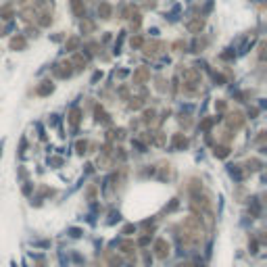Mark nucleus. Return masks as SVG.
Returning a JSON list of instances; mask_svg holds the SVG:
<instances>
[{
  "mask_svg": "<svg viewBox=\"0 0 267 267\" xmlns=\"http://www.w3.org/2000/svg\"><path fill=\"white\" fill-rule=\"evenodd\" d=\"M155 253H157L159 259H165L167 253H169V244H167L165 240H157V242H155Z\"/></svg>",
  "mask_w": 267,
  "mask_h": 267,
  "instance_id": "obj_1",
  "label": "nucleus"
},
{
  "mask_svg": "<svg viewBox=\"0 0 267 267\" xmlns=\"http://www.w3.org/2000/svg\"><path fill=\"white\" fill-rule=\"evenodd\" d=\"M230 125H232V127H240V125H242V115H240V113H234V115L230 117Z\"/></svg>",
  "mask_w": 267,
  "mask_h": 267,
  "instance_id": "obj_2",
  "label": "nucleus"
},
{
  "mask_svg": "<svg viewBox=\"0 0 267 267\" xmlns=\"http://www.w3.org/2000/svg\"><path fill=\"white\" fill-rule=\"evenodd\" d=\"M69 123L73 125V127L79 123V109H73V111H71V115H69Z\"/></svg>",
  "mask_w": 267,
  "mask_h": 267,
  "instance_id": "obj_3",
  "label": "nucleus"
},
{
  "mask_svg": "<svg viewBox=\"0 0 267 267\" xmlns=\"http://www.w3.org/2000/svg\"><path fill=\"white\" fill-rule=\"evenodd\" d=\"M48 92H52V84L44 82V86H40V88H38V94H48Z\"/></svg>",
  "mask_w": 267,
  "mask_h": 267,
  "instance_id": "obj_4",
  "label": "nucleus"
},
{
  "mask_svg": "<svg viewBox=\"0 0 267 267\" xmlns=\"http://www.w3.org/2000/svg\"><path fill=\"white\" fill-rule=\"evenodd\" d=\"M148 77V71L146 69H140L138 73H136V82H142V79H146Z\"/></svg>",
  "mask_w": 267,
  "mask_h": 267,
  "instance_id": "obj_5",
  "label": "nucleus"
},
{
  "mask_svg": "<svg viewBox=\"0 0 267 267\" xmlns=\"http://www.w3.org/2000/svg\"><path fill=\"white\" fill-rule=\"evenodd\" d=\"M173 146H175V148H178V146H186V138L175 136V138H173Z\"/></svg>",
  "mask_w": 267,
  "mask_h": 267,
  "instance_id": "obj_6",
  "label": "nucleus"
},
{
  "mask_svg": "<svg viewBox=\"0 0 267 267\" xmlns=\"http://www.w3.org/2000/svg\"><path fill=\"white\" fill-rule=\"evenodd\" d=\"M215 155H217V157H225V155H228V148H225V146L215 148Z\"/></svg>",
  "mask_w": 267,
  "mask_h": 267,
  "instance_id": "obj_7",
  "label": "nucleus"
},
{
  "mask_svg": "<svg viewBox=\"0 0 267 267\" xmlns=\"http://www.w3.org/2000/svg\"><path fill=\"white\" fill-rule=\"evenodd\" d=\"M121 248H123L125 253H130V251L134 248V244H132V242H123V244H121Z\"/></svg>",
  "mask_w": 267,
  "mask_h": 267,
  "instance_id": "obj_8",
  "label": "nucleus"
},
{
  "mask_svg": "<svg viewBox=\"0 0 267 267\" xmlns=\"http://www.w3.org/2000/svg\"><path fill=\"white\" fill-rule=\"evenodd\" d=\"M152 117H155V111H146L144 113V121H152Z\"/></svg>",
  "mask_w": 267,
  "mask_h": 267,
  "instance_id": "obj_9",
  "label": "nucleus"
},
{
  "mask_svg": "<svg viewBox=\"0 0 267 267\" xmlns=\"http://www.w3.org/2000/svg\"><path fill=\"white\" fill-rule=\"evenodd\" d=\"M77 152H86V142H77Z\"/></svg>",
  "mask_w": 267,
  "mask_h": 267,
  "instance_id": "obj_10",
  "label": "nucleus"
},
{
  "mask_svg": "<svg viewBox=\"0 0 267 267\" xmlns=\"http://www.w3.org/2000/svg\"><path fill=\"white\" fill-rule=\"evenodd\" d=\"M130 107H132V109H138V107H140V100H138V98H134V100L130 102Z\"/></svg>",
  "mask_w": 267,
  "mask_h": 267,
  "instance_id": "obj_11",
  "label": "nucleus"
},
{
  "mask_svg": "<svg viewBox=\"0 0 267 267\" xmlns=\"http://www.w3.org/2000/svg\"><path fill=\"white\" fill-rule=\"evenodd\" d=\"M178 267H192V265H190V263H180Z\"/></svg>",
  "mask_w": 267,
  "mask_h": 267,
  "instance_id": "obj_12",
  "label": "nucleus"
}]
</instances>
